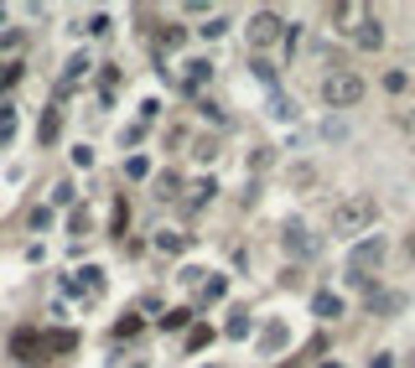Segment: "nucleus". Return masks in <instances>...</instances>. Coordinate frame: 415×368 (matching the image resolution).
<instances>
[{
  "label": "nucleus",
  "mask_w": 415,
  "mask_h": 368,
  "mask_svg": "<svg viewBox=\"0 0 415 368\" xmlns=\"http://www.w3.org/2000/svg\"><path fill=\"white\" fill-rule=\"evenodd\" d=\"M78 347V332H47V337H36V353L42 358H62Z\"/></svg>",
  "instance_id": "9"
},
{
  "label": "nucleus",
  "mask_w": 415,
  "mask_h": 368,
  "mask_svg": "<svg viewBox=\"0 0 415 368\" xmlns=\"http://www.w3.org/2000/svg\"><path fill=\"white\" fill-rule=\"evenodd\" d=\"M254 78H265V84H275V68L265 58H254Z\"/></svg>",
  "instance_id": "32"
},
{
  "label": "nucleus",
  "mask_w": 415,
  "mask_h": 368,
  "mask_svg": "<svg viewBox=\"0 0 415 368\" xmlns=\"http://www.w3.org/2000/svg\"><path fill=\"white\" fill-rule=\"evenodd\" d=\"M364 99V78H358L353 68H332L327 78H322V104L327 109H348Z\"/></svg>",
  "instance_id": "3"
},
{
  "label": "nucleus",
  "mask_w": 415,
  "mask_h": 368,
  "mask_svg": "<svg viewBox=\"0 0 415 368\" xmlns=\"http://www.w3.org/2000/svg\"><path fill=\"white\" fill-rule=\"evenodd\" d=\"M156 249L182 254V249H187V234H177V228H161V234H156Z\"/></svg>",
  "instance_id": "14"
},
{
  "label": "nucleus",
  "mask_w": 415,
  "mask_h": 368,
  "mask_svg": "<svg viewBox=\"0 0 415 368\" xmlns=\"http://www.w3.org/2000/svg\"><path fill=\"white\" fill-rule=\"evenodd\" d=\"M260 343H265V347H270V353H275V347H285V343H291V332H285L281 321H270V327H265V332H260Z\"/></svg>",
  "instance_id": "16"
},
{
  "label": "nucleus",
  "mask_w": 415,
  "mask_h": 368,
  "mask_svg": "<svg viewBox=\"0 0 415 368\" xmlns=\"http://www.w3.org/2000/svg\"><path fill=\"white\" fill-rule=\"evenodd\" d=\"M224 332H228V337H234V343H239V337H249V332H254V321H249L244 311H234V317H228V327H224Z\"/></svg>",
  "instance_id": "19"
},
{
  "label": "nucleus",
  "mask_w": 415,
  "mask_h": 368,
  "mask_svg": "<svg viewBox=\"0 0 415 368\" xmlns=\"http://www.w3.org/2000/svg\"><path fill=\"white\" fill-rule=\"evenodd\" d=\"M353 42L364 52H379L384 47V26H379V16H374V11H364V21L353 26Z\"/></svg>",
  "instance_id": "6"
},
{
  "label": "nucleus",
  "mask_w": 415,
  "mask_h": 368,
  "mask_svg": "<svg viewBox=\"0 0 415 368\" xmlns=\"http://www.w3.org/2000/svg\"><path fill=\"white\" fill-rule=\"evenodd\" d=\"M187 321H192V306H171V311L161 317V327H171V332H177V327H187Z\"/></svg>",
  "instance_id": "21"
},
{
  "label": "nucleus",
  "mask_w": 415,
  "mask_h": 368,
  "mask_svg": "<svg viewBox=\"0 0 415 368\" xmlns=\"http://www.w3.org/2000/svg\"><path fill=\"white\" fill-rule=\"evenodd\" d=\"M11 353L21 358V363H32V358H42V353H36V332H26V327H21V332L11 337Z\"/></svg>",
  "instance_id": "12"
},
{
  "label": "nucleus",
  "mask_w": 415,
  "mask_h": 368,
  "mask_svg": "<svg viewBox=\"0 0 415 368\" xmlns=\"http://www.w3.org/2000/svg\"><path fill=\"white\" fill-rule=\"evenodd\" d=\"M36 140L42 145H58L62 140V109L52 104V109H42V125H36Z\"/></svg>",
  "instance_id": "10"
},
{
  "label": "nucleus",
  "mask_w": 415,
  "mask_h": 368,
  "mask_svg": "<svg viewBox=\"0 0 415 368\" xmlns=\"http://www.w3.org/2000/svg\"><path fill=\"white\" fill-rule=\"evenodd\" d=\"M285 368H296V363H285Z\"/></svg>",
  "instance_id": "36"
},
{
  "label": "nucleus",
  "mask_w": 415,
  "mask_h": 368,
  "mask_svg": "<svg viewBox=\"0 0 415 368\" xmlns=\"http://www.w3.org/2000/svg\"><path fill=\"white\" fill-rule=\"evenodd\" d=\"M88 68H94V58H88V52H73V58H68V84H78Z\"/></svg>",
  "instance_id": "18"
},
{
  "label": "nucleus",
  "mask_w": 415,
  "mask_h": 368,
  "mask_svg": "<svg viewBox=\"0 0 415 368\" xmlns=\"http://www.w3.org/2000/svg\"><path fill=\"white\" fill-rule=\"evenodd\" d=\"M224 296V275H208V280H202V301H218Z\"/></svg>",
  "instance_id": "27"
},
{
  "label": "nucleus",
  "mask_w": 415,
  "mask_h": 368,
  "mask_svg": "<svg viewBox=\"0 0 415 368\" xmlns=\"http://www.w3.org/2000/svg\"><path fill=\"white\" fill-rule=\"evenodd\" d=\"M208 343H213V327H202V321H198V327L187 332V353H202Z\"/></svg>",
  "instance_id": "20"
},
{
  "label": "nucleus",
  "mask_w": 415,
  "mask_h": 368,
  "mask_svg": "<svg viewBox=\"0 0 415 368\" xmlns=\"http://www.w3.org/2000/svg\"><path fill=\"white\" fill-rule=\"evenodd\" d=\"M358 21H364V5H353V0H337V5H332V26H337V32L353 36Z\"/></svg>",
  "instance_id": "11"
},
{
  "label": "nucleus",
  "mask_w": 415,
  "mask_h": 368,
  "mask_svg": "<svg viewBox=\"0 0 415 368\" xmlns=\"http://www.w3.org/2000/svg\"><path fill=\"white\" fill-rule=\"evenodd\" d=\"M244 36H249V47H254V52H265V47H275V42L285 36V21H281L275 11H254Z\"/></svg>",
  "instance_id": "4"
},
{
  "label": "nucleus",
  "mask_w": 415,
  "mask_h": 368,
  "mask_svg": "<svg viewBox=\"0 0 415 368\" xmlns=\"http://www.w3.org/2000/svg\"><path fill=\"white\" fill-rule=\"evenodd\" d=\"M390 260V238L384 234H368V238H358L353 249H348V275L343 280L348 285H364V280H374V270Z\"/></svg>",
  "instance_id": "2"
},
{
  "label": "nucleus",
  "mask_w": 415,
  "mask_h": 368,
  "mask_svg": "<svg viewBox=\"0 0 415 368\" xmlns=\"http://www.w3.org/2000/svg\"><path fill=\"white\" fill-rule=\"evenodd\" d=\"M374 218H379V202L368 197V192H353V197H343L337 208H332V234H368L374 228Z\"/></svg>",
  "instance_id": "1"
},
{
  "label": "nucleus",
  "mask_w": 415,
  "mask_h": 368,
  "mask_svg": "<svg viewBox=\"0 0 415 368\" xmlns=\"http://www.w3.org/2000/svg\"><path fill=\"white\" fill-rule=\"evenodd\" d=\"M11 135H16V109H11V104H0V145L11 140Z\"/></svg>",
  "instance_id": "23"
},
{
  "label": "nucleus",
  "mask_w": 415,
  "mask_h": 368,
  "mask_svg": "<svg viewBox=\"0 0 415 368\" xmlns=\"http://www.w3.org/2000/svg\"><path fill=\"white\" fill-rule=\"evenodd\" d=\"M16 84H21V62H0V88H16Z\"/></svg>",
  "instance_id": "22"
},
{
  "label": "nucleus",
  "mask_w": 415,
  "mask_h": 368,
  "mask_svg": "<svg viewBox=\"0 0 415 368\" xmlns=\"http://www.w3.org/2000/svg\"><path fill=\"white\" fill-rule=\"evenodd\" d=\"M145 47H156V52H182V47H187V26H177V21H151V26H145Z\"/></svg>",
  "instance_id": "5"
},
{
  "label": "nucleus",
  "mask_w": 415,
  "mask_h": 368,
  "mask_svg": "<svg viewBox=\"0 0 415 368\" xmlns=\"http://www.w3.org/2000/svg\"><path fill=\"white\" fill-rule=\"evenodd\" d=\"M177 192H182V177H177V171H161V177H156V197H161V202H171Z\"/></svg>",
  "instance_id": "15"
},
{
  "label": "nucleus",
  "mask_w": 415,
  "mask_h": 368,
  "mask_svg": "<svg viewBox=\"0 0 415 368\" xmlns=\"http://www.w3.org/2000/svg\"><path fill=\"white\" fill-rule=\"evenodd\" d=\"M322 368H343V363H322Z\"/></svg>",
  "instance_id": "35"
},
{
  "label": "nucleus",
  "mask_w": 415,
  "mask_h": 368,
  "mask_svg": "<svg viewBox=\"0 0 415 368\" xmlns=\"http://www.w3.org/2000/svg\"><path fill=\"white\" fill-rule=\"evenodd\" d=\"M311 311H317V317H343V296H332V291H317V296H311Z\"/></svg>",
  "instance_id": "13"
},
{
  "label": "nucleus",
  "mask_w": 415,
  "mask_h": 368,
  "mask_svg": "<svg viewBox=\"0 0 415 368\" xmlns=\"http://www.w3.org/2000/svg\"><path fill=\"white\" fill-rule=\"evenodd\" d=\"M270 114H275V119H296V104H291V99H281V94H275V99H270Z\"/></svg>",
  "instance_id": "25"
},
{
  "label": "nucleus",
  "mask_w": 415,
  "mask_h": 368,
  "mask_svg": "<svg viewBox=\"0 0 415 368\" xmlns=\"http://www.w3.org/2000/svg\"><path fill=\"white\" fill-rule=\"evenodd\" d=\"M198 109H202V119H208V125H224V119H228V114H224V109H218V104H213V99H202V104H198Z\"/></svg>",
  "instance_id": "29"
},
{
  "label": "nucleus",
  "mask_w": 415,
  "mask_h": 368,
  "mask_svg": "<svg viewBox=\"0 0 415 368\" xmlns=\"http://www.w3.org/2000/svg\"><path fill=\"white\" fill-rule=\"evenodd\" d=\"M374 311H405V291H384V296H374Z\"/></svg>",
  "instance_id": "17"
},
{
  "label": "nucleus",
  "mask_w": 415,
  "mask_h": 368,
  "mask_svg": "<svg viewBox=\"0 0 415 368\" xmlns=\"http://www.w3.org/2000/svg\"><path fill=\"white\" fill-rule=\"evenodd\" d=\"M400 130H405V135H410V140H415V109H410V114L400 119Z\"/></svg>",
  "instance_id": "34"
},
{
  "label": "nucleus",
  "mask_w": 415,
  "mask_h": 368,
  "mask_svg": "<svg viewBox=\"0 0 415 368\" xmlns=\"http://www.w3.org/2000/svg\"><path fill=\"white\" fill-rule=\"evenodd\" d=\"M73 197H78V187H73V182H58V187H52V202H58V208H68Z\"/></svg>",
  "instance_id": "26"
},
{
  "label": "nucleus",
  "mask_w": 415,
  "mask_h": 368,
  "mask_svg": "<svg viewBox=\"0 0 415 368\" xmlns=\"http://www.w3.org/2000/svg\"><path fill=\"white\" fill-rule=\"evenodd\" d=\"M213 192H218V187H213V182H198V187H192V202H198V208H202V202L213 197Z\"/></svg>",
  "instance_id": "31"
},
{
  "label": "nucleus",
  "mask_w": 415,
  "mask_h": 368,
  "mask_svg": "<svg viewBox=\"0 0 415 368\" xmlns=\"http://www.w3.org/2000/svg\"><path fill=\"white\" fill-rule=\"evenodd\" d=\"M208 78H213V62H208V58H192L187 68H182V88H187V94H202Z\"/></svg>",
  "instance_id": "7"
},
{
  "label": "nucleus",
  "mask_w": 415,
  "mask_h": 368,
  "mask_svg": "<svg viewBox=\"0 0 415 368\" xmlns=\"http://www.w3.org/2000/svg\"><path fill=\"white\" fill-rule=\"evenodd\" d=\"M125 177H130V182L151 177V161H145V156H130V167H125Z\"/></svg>",
  "instance_id": "24"
},
{
  "label": "nucleus",
  "mask_w": 415,
  "mask_h": 368,
  "mask_svg": "<svg viewBox=\"0 0 415 368\" xmlns=\"http://www.w3.org/2000/svg\"><path fill=\"white\" fill-rule=\"evenodd\" d=\"M135 332H141V311H130V317L115 327V337H135Z\"/></svg>",
  "instance_id": "28"
},
{
  "label": "nucleus",
  "mask_w": 415,
  "mask_h": 368,
  "mask_svg": "<svg viewBox=\"0 0 415 368\" xmlns=\"http://www.w3.org/2000/svg\"><path fill=\"white\" fill-rule=\"evenodd\" d=\"M198 32H202V36H224V32H228V21H224V16H208Z\"/></svg>",
  "instance_id": "30"
},
{
  "label": "nucleus",
  "mask_w": 415,
  "mask_h": 368,
  "mask_svg": "<svg viewBox=\"0 0 415 368\" xmlns=\"http://www.w3.org/2000/svg\"><path fill=\"white\" fill-rule=\"evenodd\" d=\"M281 244H285V254H317V238L307 234V223H285Z\"/></svg>",
  "instance_id": "8"
},
{
  "label": "nucleus",
  "mask_w": 415,
  "mask_h": 368,
  "mask_svg": "<svg viewBox=\"0 0 415 368\" xmlns=\"http://www.w3.org/2000/svg\"><path fill=\"white\" fill-rule=\"evenodd\" d=\"M368 368H394V358L390 353H374V358H368Z\"/></svg>",
  "instance_id": "33"
}]
</instances>
